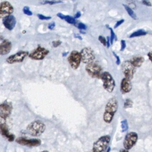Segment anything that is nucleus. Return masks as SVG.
<instances>
[{
	"instance_id": "1",
	"label": "nucleus",
	"mask_w": 152,
	"mask_h": 152,
	"mask_svg": "<svg viewBox=\"0 0 152 152\" xmlns=\"http://www.w3.org/2000/svg\"><path fill=\"white\" fill-rule=\"evenodd\" d=\"M118 108V102L116 97H112L107 102L104 111L103 113V121L107 124H110L114 118V116L117 112Z\"/></svg>"
},
{
	"instance_id": "2",
	"label": "nucleus",
	"mask_w": 152,
	"mask_h": 152,
	"mask_svg": "<svg viewBox=\"0 0 152 152\" xmlns=\"http://www.w3.org/2000/svg\"><path fill=\"white\" fill-rule=\"evenodd\" d=\"M46 129V126L40 121H34L29 124L27 126V132L34 137H39L42 135Z\"/></svg>"
},
{
	"instance_id": "3",
	"label": "nucleus",
	"mask_w": 152,
	"mask_h": 152,
	"mask_svg": "<svg viewBox=\"0 0 152 152\" xmlns=\"http://www.w3.org/2000/svg\"><path fill=\"white\" fill-rule=\"evenodd\" d=\"M110 138L109 135L100 137L94 142L92 150L93 152H104L108 148Z\"/></svg>"
},
{
	"instance_id": "4",
	"label": "nucleus",
	"mask_w": 152,
	"mask_h": 152,
	"mask_svg": "<svg viewBox=\"0 0 152 152\" xmlns=\"http://www.w3.org/2000/svg\"><path fill=\"white\" fill-rule=\"evenodd\" d=\"M100 79L103 81V88L109 93H112L115 87V81L112 75L108 72H103Z\"/></svg>"
},
{
	"instance_id": "5",
	"label": "nucleus",
	"mask_w": 152,
	"mask_h": 152,
	"mask_svg": "<svg viewBox=\"0 0 152 152\" xmlns=\"http://www.w3.org/2000/svg\"><path fill=\"white\" fill-rule=\"evenodd\" d=\"M86 71L93 78H100L103 73L101 66L96 63L91 62L86 66Z\"/></svg>"
},
{
	"instance_id": "6",
	"label": "nucleus",
	"mask_w": 152,
	"mask_h": 152,
	"mask_svg": "<svg viewBox=\"0 0 152 152\" xmlns=\"http://www.w3.org/2000/svg\"><path fill=\"white\" fill-rule=\"evenodd\" d=\"M138 136L135 132H129L127 133L123 141V146L125 150L131 149L137 142Z\"/></svg>"
},
{
	"instance_id": "7",
	"label": "nucleus",
	"mask_w": 152,
	"mask_h": 152,
	"mask_svg": "<svg viewBox=\"0 0 152 152\" xmlns=\"http://www.w3.org/2000/svg\"><path fill=\"white\" fill-rule=\"evenodd\" d=\"M121 69L125 75V78L130 80L133 78L135 72V67L129 62V61H124L121 65Z\"/></svg>"
},
{
	"instance_id": "8",
	"label": "nucleus",
	"mask_w": 152,
	"mask_h": 152,
	"mask_svg": "<svg viewBox=\"0 0 152 152\" xmlns=\"http://www.w3.org/2000/svg\"><path fill=\"white\" fill-rule=\"evenodd\" d=\"M49 53V51L47 49L41 46H38L32 52H31L30 54H28V56L30 58L33 60H42Z\"/></svg>"
},
{
	"instance_id": "9",
	"label": "nucleus",
	"mask_w": 152,
	"mask_h": 152,
	"mask_svg": "<svg viewBox=\"0 0 152 152\" xmlns=\"http://www.w3.org/2000/svg\"><path fill=\"white\" fill-rule=\"evenodd\" d=\"M81 61L84 64H90L93 62L95 59V55L93 50L90 48H84L81 52Z\"/></svg>"
},
{
	"instance_id": "10",
	"label": "nucleus",
	"mask_w": 152,
	"mask_h": 152,
	"mask_svg": "<svg viewBox=\"0 0 152 152\" xmlns=\"http://www.w3.org/2000/svg\"><path fill=\"white\" fill-rule=\"evenodd\" d=\"M68 59L72 69H75L78 68L81 61L80 52H78L77 50H72L70 53Z\"/></svg>"
},
{
	"instance_id": "11",
	"label": "nucleus",
	"mask_w": 152,
	"mask_h": 152,
	"mask_svg": "<svg viewBox=\"0 0 152 152\" xmlns=\"http://www.w3.org/2000/svg\"><path fill=\"white\" fill-rule=\"evenodd\" d=\"M28 55V52L26 51H19L7 58V62L10 64L14 63L21 62L24 61L26 57Z\"/></svg>"
},
{
	"instance_id": "12",
	"label": "nucleus",
	"mask_w": 152,
	"mask_h": 152,
	"mask_svg": "<svg viewBox=\"0 0 152 152\" xmlns=\"http://www.w3.org/2000/svg\"><path fill=\"white\" fill-rule=\"evenodd\" d=\"M13 11L14 8L8 1H2L0 3V18L11 15Z\"/></svg>"
},
{
	"instance_id": "13",
	"label": "nucleus",
	"mask_w": 152,
	"mask_h": 152,
	"mask_svg": "<svg viewBox=\"0 0 152 152\" xmlns=\"http://www.w3.org/2000/svg\"><path fill=\"white\" fill-rule=\"evenodd\" d=\"M12 110V106L11 102L5 101L0 104V118L6 119L11 115Z\"/></svg>"
},
{
	"instance_id": "14",
	"label": "nucleus",
	"mask_w": 152,
	"mask_h": 152,
	"mask_svg": "<svg viewBox=\"0 0 152 152\" xmlns=\"http://www.w3.org/2000/svg\"><path fill=\"white\" fill-rule=\"evenodd\" d=\"M15 141L21 145L28 147H36L41 144V140L39 139H27L24 137H18L15 140Z\"/></svg>"
},
{
	"instance_id": "15",
	"label": "nucleus",
	"mask_w": 152,
	"mask_h": 152,
	"mask_svg": "<svg viewBox=\"0 0 152 152\" xmlns=\"http://www.w3.org/2000/svg\"><path fill=\"white\" fill-rule=\"evenodd\" d=\"M16 19L15 17L12 15H8L2 20V23L4 26L6 28L9 30H12L16 24Z\"/></svg>"
},
{
	"instance_id": "16",
	"label": "nucleus",
	"mask_w": 152,
	"mask_h": 152,
	"mask_svg": "<svg viewBox=\"0 0 152 152\" xmlns=\"http://www.w3.org/2000/svg\"><path fill=\"white\" fill-rule=\"evenodd\" d=\"M0 134L5 137L9 141H13L14 140L15 136L10 132L5 123L0 122Z\"/></svg>"
},
{
	"instance_id": "17",
	"label": "nucleus",
	"mask_w": 152,
	"mask_h": 152,
	"mask_svg": "<svg viewBox=\"0 0 152 152\" xmlns=\"http://www.w3.org/2000/svg\"><path fill=\"white\" fill-rule=\"evenodd\" d=\"M12 48V43L8 39H4L0 43V55H5L9 53Z\"/></svg>"
},
{
	"instance_id": "18",
	"label": "nucleus",
	"mask_w": 152,
	"mask_h": 152,
	"mask_svg": "<svg viewBox=\"0 0 152 152\" xmlns=\"http://www.w3.org/2000/svg\"><path fill=\"white\" fill-rule=\"evenodd\" d=\"M132 89V84L131 80L124 78L122 80L121 83V91L122 94L128 93L131 91Z\"/></svg>"
},
{
	"instance_id": "19",
	"label": "nucleus",
	"mask_w": 152,
	"mask_h": 152,
	"mask_svg": "<svg viewBox=\"0 0 152 152\" xmlns=\"http://www.w3.org/2000/svg\"><path fill=\"white\" fill-rule=\"evenodd\" d=\"M144 61V59L141 56H135L132 58L129 62L135 67H140L141 66L142 63Z\"/></svg>"
},
{
	"instance_id": "20",
	"label": "nucleus",
	"mask_w": 152,
	"mask_h": 152,
	"mask_svg": "<svg viewBox=\"0 0 152 152\" xmlns=\"http://www.w3.org/2000/svg\"><path fill=\"white\" fill-rule=\"evenodd\" d=\"M57 16L62 20H65L67 23H68L69 24H74V25H75V24H76V21H75V18H74L70 15H65L61 13H58Z\"/></svg>"
},
{
	"instance_id": "21",
	"label": "nucleus",
	"mask_w": 152,
	"mask_h": 152,
	"mask_svg": "<svg viewBox=\"0 0 152 152\" xmlns=\"http://www.w3.org/2000/svg\"><path fill=\"white\" fill-rule=\"evenodd\" d=\"M147 34V32L142 29H140L134 32H133L132 34H131V35L129 36L130 38H132V37H139V36H145Z\"/></svg>"
},
{
	"instance_id": "22",
	"label": "nucleus",
	"mask_w": 152,
	"mask_h": 152,
	"mask_svg": "<svg viewBox=\"0 0 152 152\" xmlns=\"http://www.w3.org/2000/svg\"><path fill=\"white\" fill-rule=\"evenodd\" d=\"M123 6L124 7V8H125V10L126 11L127 13L128 14V15H129L132 18L135 19V20H136V19L137 18L135 13L134 12V11H133L129 6H128V5H125V4H123Z\"/></svg>"
},
{
	"instance_id": "23",
	"label": "nucleus",
	"mask_w": 152,
	"mask_h": 152,
	"mask_svg": "<svg viewBox=\"0 0 152 152\" xmlns=\"http://www.w3.org/2000/svg\"><path fill=\"white\" fill-rule=\"evenodd\" d=\"M121 129L122 132H126L128 129V124L126 119H124L121 121Z\"/></svg>"
},
{
	"instance_id": "24",
	"label": "nucleus",
	"mask_w": 152,
	"mask_h": 152,
	"mask_svg": "<svg viewBox=\"0 0 152 152\" xmlns=\"http://www.w3.org/2000/svg\"><path fill=\"white\" fill-rule=\"evenodd\" d=\"M133 106V102L131 99H126L125 102H124V107L125 109H127V108H130L132 107Z\"/></svg>"
},
{
	"instance_id": "25",
	"label": "nucleus",
	"mask_w": 152,
	"mask_h": 152,
	"mask_svg": "<svg viewBox=\"0 0 152 152\" xmlns=\"http://www.w3.org/2000/svg\"><path fill=\"white\" fill-rule=\"evenodd\" d=\"M109 30H110V43L112 44L113 42V40L115 39L116 38V35L115 33H114L113 29L112 28H109Z\"/></svg>"
},
{
	"instance_id": "26",
	"label": "nucleus",
	"mask_w": 152,
	"mask_h": 152,
	"mask_svg": "<svg viewBox=\"0 0 152 152\" xmlns=\"http://www.w3.org/2000/svg\"><path fill=\"white\" fill-rule=\"evenodd\" d=\"M23 11L25 14H26L27 15H33V13L30 10V8L28 7H24L23 9Z\"/></svg>"
},
{
	"instance_id": "27",
	"label": "nucleus",
	"mask_w": 152,
	"mask_h": 152,
	"mask_svg": "<svg viewBox=\"0 0 152 152\" xmlns=\"http://www.w3.org/2000/svg\"><path fill=\"white\" fill-rule=\"evenodd\" d=\"M98 39H99V40L100 41V42L102 44H103V46H106V45H107L106 39L104 37H103V36H99V37H98Z\"/></svg>"
},
{
	"instance_id": "28",
	"label": "nucleus",
	"mask_w": 152,
	"mask_h": 152,
	"mask_svg": "<svg viewBox=\"0 0 152 152\" xmlns=\"http://www.w3.org/2000/svg\"><path fill=\"white\" fill-rule=\"evenodd\" d=\"M61 2V1H45L43 2H42V4H50V5H53L55 4H58Z\"/></svg>"
},
{
	"instance_id": "29",
	"label": "nucleus",
	"mask_w": 152,
	"mask_h": 152,
	"mask_svg": "<svg viewBox=\"0 0 152 152\" xmlns=\"http://www.w3.org/2000/svg\"><path fill=\"white\" fill-rule=\"evenodd\" d=\"M37 17L40 20H48L51 18V17L50 16H45L40 14H38Z\"/></svg>"
},
{
	"instance_id": "30",
	"label": "nucleus",
	"mask_w": 152,
	"mask_h": 152,
	"mask_svg": "<svg viewBox=\"0 0 152 152\" xmlns=\"http://www.w3.org/2000/svg\"><path fill=\"white\" fill-rule=\"evenodd\" d=\"M78 28H79V29H80V30H86V28H87V27H86V26L84 24H83V23H79L78 24Z\"/></svg>"
},
{
	"instance_id": "31",
	"label": "nucleus",
	"mask_w": 152,
	"mask_h": 152,
	"mask_svg": "<svg viewBox=\"0 0 152 152\" xmlns=\"http://www.w3.org/2000/svg\"><path fill=\"white\" fill-rule=\"evenodd\" d=\"M126 48V42L124 40H121V51H123Z\"/></svg>"
},
{
	"instance_id": "32",
	"label": "nucleus",
	"mask_w": 152,
	"mask_h": 152,
	"mask_svg": "<svg viewBox=\"0 0 152 152\" xmlns=\"http://www.w3.org/2000/svg\"><path fill=\"white\" fill-rule=\"evenodd\" d=\"M52 45H53V47H55V48H56V47H58V46H60L61 45V42L60 41V40H55V41H53L52 42Z\"/></svg>"
},
{
	"instance_id": "33",
	"label": "nucleus",
	"mask_w": 152,
	"mask_h": 152,
	"mask_svg": "<svg viewBox=\"0 0 152 152\" xmlns=\"http://www.w3.org/2000/svg\"><path fill=\"white\" fill-rule=\"evenodd\" d=\"M124 22V19H122L121 20H119L118 21H116V24H115V26H114V28H118L119 26H120Z\"/></svg>"
},
{
	"instance_id": "34",
	"label": "nucleus",
	"mask_w": 152,
	"mask_h": 152,
	"mask_svg": "<svg viewBox=\"0 0 152 152\" xmlns=\"http://www.w3.org/2000/svg\"><path fill=\"white\" fill-rule=\"evenodd\" d=\"M113 55H114V56H115V58H116V64L117 65L120 64V63H121V60H120L119 56L118 55H117V54H116L115 52H113Z\"/></svg>"
},
{
	"instance_id": "35",
	"label": "nucleus",
	"mask_w": 152,
	"mask_h": 152,
	"mask_svg": "<svg viewBox=\"0 0 152 152\" xmlns=\"http://www.w3.org/2000/svg\"><path fill=\"white\" fill-rule=\"evenodd\" d=\"M142 3L144 5H145L147 7H151V4L150 1H148V0H142Z\"/></svg>"
},
{
	"instance_id": "36",
	"label": "nucleus",
	"mask_w": 152,
	"mask_h": 152,
	"mask_svg": "<svg viewBox=\"0 0 152 152\" xmlns=\"http://www.w3.org/2000/svg\"><path fill=\"white\" fill-rule=\"evenodd\" d=\"M55 26V23L54 22H52L48 25V28L50 30H53Z\"/></svg>"
},
{
	"instance_id": "37",
	"label": "nucleus",
	"mask_w": 152,
	"mask_h": 152,
	"mask_svg": "<svg viewBox=\"0 0 152 152\" xmlns=\"http://www.w3.org/2000/svg\"><path fill=\"white\" fill-rule=\"evenodd\" d=\"M106 42H107V45H106V46H107V48H109V46H110V37H107V38H106Z\"/></svg>"
},
{
	"instance_id": "38",
	"label": "nucleus",
	"mask_w": 152,
	"mask_h": 152,
	"mask_svg": "<svg viewBox=\"0 0 152 152\" xmlns=\"http://www.w3.org/2000/svg\"><path fill=\"white\" fill-rule=\"evenodd\" d=\"M147 55H148V57L150 61L152 62V52H149Z\"/></svg>"
},
{
	"instance_id": "39",
	"label": "nucleus",
	"mask_w": 152,
	"mask_h": 152,
	"mask_svg": "<svg viewBox=\"0 0 152 152\" xmlns=\"http://www.w3.org/2000/svg\"><path fill=\"white\" fill-rule=\"evenodd\" d=\"M80 16H81V12L80 11H78L75 15V18H79Z\"/></svg>"
},
{
	"instance_id": "40",
	"label": "nucleus",
	"mask_w": 152,
	"mask_h": 152,
	"mask_svg": "<svg viewBox=\"0 0 152 152\" xmlns=\"http://www.w3.org/2000/svg\"><path fill=\"white\" fill-rule=\"evenodd\" d=\"M75 37H77V38H78L79 39H80V40H82V38H81V37L80 36V35H78V34H75Z\"/></svg>"
},
{
	"instance_id": "41",
	"label": "nucleus",
	"mask_w": 152,
	"mask_h": 152,
	"mask_svg": "<svg viewBox=\"0 0 152 152\" xmlns=\"http://www.w3.org/2000/svg\"><path fill=\"white\" fill-rule=\"evenodd\" d=\"M119 152H128V150H125V148H124H124H122V149H121V150H120Z\"/></svg>"
},
{
	"instance_id": "42",
	"label": "nucleus",
	"mask_w": 152,
	"mask_h": 152,
	"mask_svg": "<svg viewBox=\"0 0 152 152\" xmlns=\"http://www.w3.org/2000/svg\"><path fill=\"white\" fill-rule=\"evenodd\" d=\"M110 147H109L107 148V150L105 151V152H110Z\"/></svg>"
},
{
	"instance_id": "43",
	"label": "nucleus",
	"mask_w": 152,
	"mask_h": 152,
	"mask_svg": "<svg viewBox=\"0 0 152 152\" xmlns=\"http://www.w3.org/2000/svg\"><path fill=\"white\" fill-rule=\"evenodd\" d=\"M41 152H49L48 151H46V150H45V151H41Z\"/></svg>"
}]
</instances>
